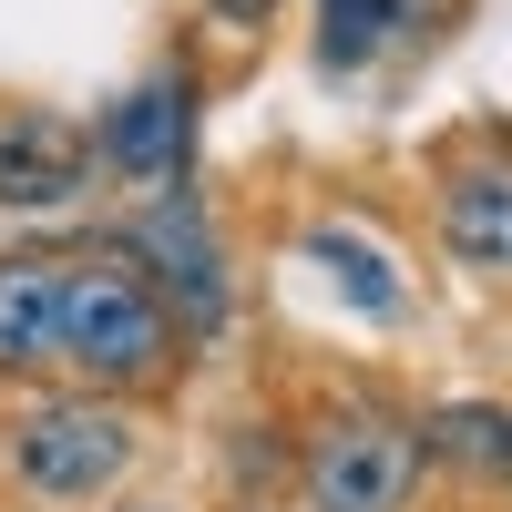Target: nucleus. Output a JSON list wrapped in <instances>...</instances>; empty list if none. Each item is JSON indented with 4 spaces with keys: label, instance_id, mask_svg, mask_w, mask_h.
I'll return each mask as SVG.
<instances>
[{
    "label": "nucleus",
    "instance_id": "nucleus-1",
    "mask_svg": "<svg viewBox=\"0 0 512 512\" xmlns=\"http://www.w3.org/2000/svg\"><path fill=\"white\" fill-rule=\"evenodd\" d=\"M62 359L93 379V390H144L175 359V308L134 256H82L62 267Z\"/></svg>",
    "mask_w": 512,
    "mask_h": 512
},
{
    "label": "nucleus",
    "instance_id": "nucleus-2",
    "mask_svg": "<svg viewBox=\"0 0 512 512\" xmlns=\"http://www.w3.org/2000/svg\"><path fill=\"white\" fill-rule=\"evenodd\" d=\"M420 472H431L420 420H390V410H328L297 451V482L318 512H410Z\"/></svg>",
    "mask_w": 512,
    "mask_h": 512
},
{
    "label": "nucleus",
    "instance_id": "nucleus-3",
    "mask_svg": "<svg viewBox=\"0 0 512 512\" xmlns=\"http://www.w3.org/2000/svg\"><path fill=\"white\" fill-rule=\"evenodd\" d=\"M11 472L41 502H93V492H113L134 472V420L113 400H41L11 431Z\"/></svg>",
    "mask_w": 512,
    "mask_h": 512
},
{
    "label": "nucleus",
    "instance_id": "nucleus-4",
    "mask_svg": "<svg viewBox=\"0 0 512 512\" xmlns=\"http://www.w3.org/2000/svg\"><path fill=\"white\" fill-rule=\"evenodd\" d=\"M123 256L164 287V308H175L195 338H226V246H216V226H205V205L175 185V195H154L134 226H123Z\"/></svg>",
    "mask_w": 512,
    "mask_h": 512
},
{
    "label": "nucleus",
    "instance_id": "nucleus-5",
    "mask_svg": "<svg viewBox=\"0 0 512 512\" xmlns=\"http://www.w3.org/2000/svg\"><path fill=\"white\" fill-rule=\"evenodd\" d=\"M185 134H195V82H185V62H164V72L134 82V93L103 103L93 154L113 175H134V185H175L185 175Z\"/></svg>",
    "mask_w": 512,
    "mask_h": 512
},
{
    "label": "nucleus",
    "instance_id": "nucleus-6",
    "mask_svg": "<svg viewBox=\"0 0 512 512\" xmlns=\"http://www.w3.org/2000/svg\"><path fill=\"white\" fill-rule=\"evenodd\" d=\"M93 134H72L62 113L41 103H11L0 113V216H52V205H72L82 185H93Z\"/></svg>",
    "mask_w": 512,
    "mask_h": 512
},
{
    "label": "nucleus",
    "instance_id": "nucleus-7",
    "mask_svg": "<svg viewBox=\"0 0 512 512\" xmlns=\"http://www.w3.org/2000/svg\"><path fill=\"white\" fill-rule=\"evenodd\" d=\"M441 246L461 256V267L512 277V154L461 164V175L441 185Z\"/></svg>",
    "mask_w": 512,
    "mask_h": 512
},
{
    "label": "nucleus",
    "instance_id": "nucleus-8",
    "mask_svg": "<svg viewBox=\"0 0 512 512\" xmlns=\"http://www.w3.org/2000/svg\"><path fill=\"white\" fill-rule=\"evenodd\" d=\"M62 359V267L52 256H0V369Z\"/></svg>",
    "mask_w": 512,
    "mask_h": 512
},
{
    "label": "nucleus",
    "instance_id": "nucleus-9",
    "mask_svg": "<svg viewBox=\"0 0 512 512\" xmlns=\"http://www.w3.org/2000/svg\"><path fill=\"white\" fill-rule=\"evenodd\" d=\"M420 451L461 482H512V410L502 400H441V410H420Z\"/></svg>",
    "mask_w": 512,
    "mask_h": 512
},
{
    "label": "nucleus",
    "instance_id": "nucleus-10",
    "mask_svg": "<svg viewBox=\"0 0 512 512\" xmlns=\"http://www.w3.org/2000/svg\"><path fill=\"white\" fill-rule=\"evenodd\" d=\"M308 256L338 277V297H349L359 318H400V267H390L359 226H308Z\"/></svg>",
    "mask_w": 512,
    "mask_h": 512
},
{
    "label": "nucleus",
    "instance_id": "nucleus-11",
    "mask_svg": "<svg viewBox=\"0 0 512 512\" xmlns=\"http://www.w3.org/2000/svg\"><path fill=\"white\" fill-rule=\"evenodd\" d=\"M390 21H400V0H318V62L359 72L379 41H390Z\"/></svg>",
    "mask_w": 512,
    "mask_h": 512
},
{
    "label": "nucleus",
    "instance_id": "nucleus-12",
    "mask_svg": "<svg viewBox=\"0 0 512 512\" xmlns=\"http://www.w3.org/2000/svg\"><path fill=\"white\" fill-rule=\"evenodd\" d=\"M205 11H216L226 31H256V21H267V11H277V0H205Z\"/></svg>",
    "mask_w": 512,
    "mask_h": 512
},
{
    "label": "nucleus",
    "instance_id": "nucleus-13",
    "mask_svg": "<svg viewBox=\"0 0 512 512\" xmlns=\"http://www.w3.org/2000/svg\"><path fill=\"white\" fill-rule=\"evenodd\" d=\"M123 512H164V502H123Z\"/></svg>",
    "mask_w": 512,
    "mask_h": 512
}]
</instances>
